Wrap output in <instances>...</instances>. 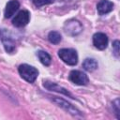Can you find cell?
I'll return each mask as SVG.
<instances>
[{"label": "cell", "instance_id": "8992f818", "mask_svg": "<svg viewBox=\"0 0 120 120\" xmlns=\"http://www.w3.org/2000/svg\"><path fill=\"white\" fill-rule=\"evenodd\" d=\"M29 20H30V13H29V11L28 10H21L13 18L12 23L16 27H22V26L26 25L29 22Z\"/></svg>", "mask_w": 120, "mask_h": 120}, {"label": "cell", "instance_id": "5b68a950", "mask_svg": "<svg viewBox=\"0 0 120 120\" xmlns=\"http://www.w3.org/2000/svg\"><path fill=\"white\" fill-rule=\"evenodd\" d=\"M52 99L59 107L63 108L65 111H67L68 112L71 113L72 115H82L81 112H80L77 108H75L73 105H71L69 102H68L67 100H65V99H63V98H57V97H52Z\"/></svg>", "mask_w": 120, "mask_h": 120}, {"label": "cell", "instance_id": "6da1fadb", "mask_svg": "<svg viewBox=\"0 0 120 120\" xmlns=\"http://www.w3.org/2000/svg\"><path fill=\"white\" fill-rule=\"evenodd\" d=\"M18 70H19V73L22 76V78L31 83L36 81V79L38 78V69L30 65H27V64H22V65L19 66Z\"/></svg>", "mask_w": 120, "mask_h": 120}, {"label": "cell", "instance_id": "7a4b0ae2", "mask_svg": "<svg viewBox=\"0 0 120 120\" xmlns=\"http://www.w3.org/2000/svg\"><path fill=\"white\" fill-rule=\"evenodd\" d=\"M58 55L69 66H75L78 62V55L75 50L73 49H61L58 52Z\"/></svg>", "mask_w": 120, "mask_h": 120}, {"label": "cell", "instance_id": "9c48e42d", "mask_svg": "<svg viewBox=\"0 0 120 120\" xmlns=\"http://www.w3.org/2000/svg\"><path fill=\"white\" fill-rule=\"evenodd\" d=\"M112 8H113V4L109 0H100L97 5V9L99 15H105L111 12Z\"/></svg>", "mask_w": 120, "mask_h": 120}, {"label": "cell", "instance_id": "4fadbf2b", "mask_svg": "<svg viewBox=\"0 0 120 120\" xmlns=\"http://www.w3.org/2000/svg\"><path fill=\"white\" fill-rule=\"evenodd\" d=\"M38 56L39 61H40L44 66H50V65H51V63H52V58H51L50 54L47 53L46 52H44V51H39V52H38Z\"/></svg>", "mask_w": 120, "mask_h": 120}, {"label": "cell", "instance_id": "5bb4252c", "mask_svg": "<svg viewBox=\"0 0 120 120\" xmlns=\"http://www.w3.org/2000/svg\"><path fill=\"white\" fill-rule=\"evenodd\" d=\"M48 39L52 44H58L61 41V35L57 31H52L48 35Z\"/></svg>", "mask_w": 120, "mask_h": 120}, {"label": "cell", "instance_id": "3957f363", "mask_svg": "<svg viewBox=\"0 0 120 120\" xmlns=\"http://www.w3.org/2000/svg\"><path fill=\"white\" fill-rule=\"evenodd\" d=\"M64 29L65 32L68 35L70 36H76L78 34H80L82 30V25L81 24V22L77 20H69L68 22H66L65 25H64Z\"/></svg>", "mask_w": 120, "mask_h": 120}, {"label": "cell", "instance_id": "8fae6325", "mask_svg": "<svg viewBox=\"0 0 120 120\" xmlns=\"http://www.w3.org/2000/svg\"><path fill=\"white\" fill-rule=\"evenodd\" d=\"M2 41H3V44H4L5 50L9 53L13 52V51L15 50V42H14V40L9 37L4 36L2 38Z\"/></svg>", "mask_w": 120, "mask_h": 120}, {"label": "cell", "instance_id": "2e32d148", "mask_svg": "<svg viewBox=\"0 0 120 120\" xmlns=\"http://www.w3.org/2000/svg\"><path fill=\"white\" fill-rule=\"evenodd\" d=\"M112 47L114 49V54L118 57V54H119V41L118 40H115L112 44Z\"/></svg>", "mask_w": 120, "mask_h": 120}, {"label": "cell", "instance_id": "9a60e30c", "mask_svg": "<svg viewBox=\"0 0 120 120\" xmlns=\"http://www.w3.org/2000/svg\"><path fill=\"white\" fill-rule=\"evenodd\" d=\"M33 1H34V4L37 7H41V6L48 5V4H51V3L54 2V0H33Z\"/></svg>", "mask_w": 120, "mask_h": 120}, {"label": "cell", "instance_id": "ba28073f", "mask_svg": "<svg viewBox=\"0 0 120 120\" xmlns=\"http://www.w3.org/2000/svg\"><path fill=\"white\" fill-rule=\"evenodd\" d=\"M43 85H44V87L47 88L48 90L55 91V92L61 93V94H63V95H65V96H68V97H69V98H74V97H73L68 90H66L64 87H62V86H60V85H58V84H56V83H54V82L46 81V82H44Z\"/></svg>", "mask_w": 120, "mask_h": 120}, {"label": "cell", "instance_id": "e0dca14e", "mask_svg": "<svg viewBox=\"0 0 120 120\" xmlns=\"http://www.w3.org/2000/svg\"><path fill=\"white\" fill-rule=\"evenodd\" d=\"M0 37H1V31H0Z\"/></svg>", "mask_w": 120, "mask_h": 120}, {"label": "cell", "instance_id": "7c38bea8", "mask_svg": "<svg viewBox=\"0 0 120 120\" xmlns=\"http://www.w3.org/2000/svg\"><path fill=\"white\" fill-rule=\"evenodd\" d=\"M82 68L87 71H94L98 68V62L93 58H86L82 63Z\"/></svg>", "mask_w": 120, "mask_h": 120}, {"label": "cell", "instance_id": "52a82bcc", "mask_svg": "<svg viewBox=\"0 0 120 120\" xmlns=\"http://www.w3.org/2000/svg\"><path fill=\"white\" fill-rule=\"evenodd\" d=\"M93 44L98 50H104L108 45V38L104 33H96L93 36Z\"/></svg>", "mask_w": 120, "mask_h": 120}, {"label": "cell", "instance_id": "30bf717a", "mask_svg": "<svg viewBox=\"0 0 120 120\" xmlns=\"http://www.w3.org/2000/svg\"><path fill=\"white\" fill-rule=\"evenodd\" d=\"M20 8V3L17 0H10L5 8V17L6 18H10Z\"/></svg>", "mask_w": 120, "mask_h": 120}, {"label": "cell", "instance_id": "277c9868", "mask_svg": "<svg viewBox=\"0 0 120 120\" xmlns=\"http://www.w3.org/2000/svg\"><path fill=\"white\" fill-rule=\"evenodd\" d=\"M69 80L77 85H86L89 82L87 75L80 70H72L68 76Z\"/></svg>", "mask_w": 120, "mask_h": 120}]
</instances>
